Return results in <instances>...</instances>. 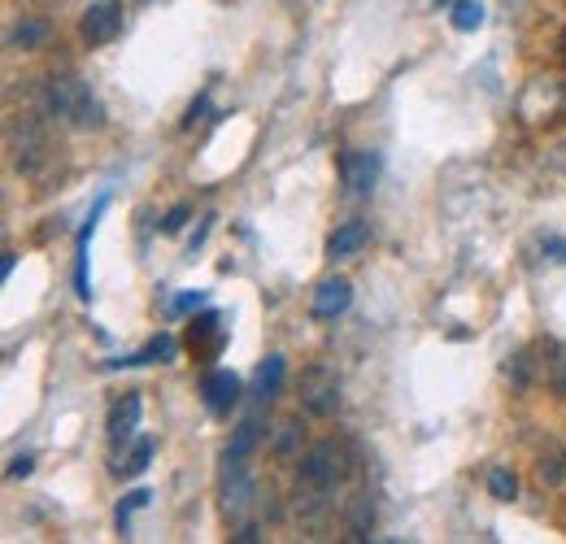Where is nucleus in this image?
<instances>
[{
	"label": "nucleus",
	"mask_w": 566,
	"mask_h": 544,
	"mask_svg": "<svg viewBox=\"0 0 566 544\" xmlns=\"http://www.w3.org/2000/svg\"><path fill=\"white\" fill-rule=\"evenodd\" d=\"M349 449L340 440H318L296 462V510L305 523H318L336 496V488L349 479Z\"/></svg>",
	"instance_id": "f257e3e1"
},
{
	"label": "nucleus",
	"mask_w": 566,
	"mask_h": 544,
	"mask_svg": "<svg viewBox=\"0 0 566 544\" xmlns=\"http://www.w3.org/2000/svg\"><path fill=\"white\" fill-rule=\"evenodd\" d=\"M44 105L57 123H66L74 132H101L105 127V105L96 101V92L74 70H53L44 79Z\"/></svg>",
	"instance_id": "f03ea898"
},
{
	"label": "nucleus",
	"mask_w": 566,
	"mask_h": 544,
	"mask_svg": "<svg viewBox=\"0 0 566 544\" xmlns=\"http://www.w3.org/2000/svg\"><path fill=\"white\" fill-rule=\"evenodd\" d=\"M296 397H301V406L310 409L314 418H332V414L340 409V375H336L332 366L314 362V366H305V370H301Z\"/></svg>",
	"instance_id": "7ed1b4c3"
},
{
	"label": "nucleus",
	"mask_w": 566,
	"mask_h": 544,
	"mask_svg": "<svg viewBox=\"0 0 566 544\" xmlns=\"http://www.w3.org/2000/svg\"><path fill=\"white\" fill-rule=\"evenodd\" d=\"M9 153H13V170L18 175H40L49 161V136L35 118H13L9 123Z\"/></svg>",
	"instance_id": "20e7f679"
},
{
	"label": "nucleus",
	"mask_w": 566,
	"mask_h": 544,
	"mask_svg": "<svg viewBox=\"0 0 566 544\" xmlns=\"http://www.w3.org/2000/svg\"><path fill=\"white\" fill-rule=\"evenodd\" d=\"M336 170H340V184H345L349 197H370L375 184H379V157L366 153V148H345Z\"/></svg>",
	"instance_id": "39448f33"
},
{
	"label": "nucleus",
	"mask_w": 566,
	"mask_h": 544,
	"mask_svg": "<svg viewBox=\"0 0 566 544\" xmlns=\"http://www.w3.org/2000/svg\"><path fill=\"white\" fill-rule=\"evenodd\" d=\"M118 31H123V0H96V4L83 13V22H78L83 44H92V49L114 44Z\"/></svg>",
	"instance_id": "423d86ee"
},
{
	"label": "nucleus",
	"mask_w": 566,
	"mask_h": 544,
	"mask_svg": "<svg viewBox=\"0 0 566 544\" xmlns=\"http://www.w3.org/2000/svg\"><path fill=\"white\" fill-rule=\"evenodd\" d=\"M105 209H109V197H101V201L92 205V213L83 218L78 240H74V292H78V301H92V283H87V249H92V236H96V222H101Z\"/></svg>",
	"instance_id": "0eeeda50"
},
{
	"label": "nucleus",
	"mask_w": 566,
	"mask_h": 544,
	"mask_svg": "<svg viewBox=\"0 0 566 544\" xmlns=\"http://www.w3.org/2000/svg\"><path fill=\"white\" fill-rule=\"evenodd\" d=\"M349 305H354V283H349L345 274H332V279L318 283L310 310H314V318H340Z\"/></svg>",
	"instance_id": "6e6552de"
},
{
	"label": "nucleus",
	"mask_w": 566,
	"mask_h": 544,
	"mask_svg": "<svg viewBox=\"0 0 566 544\" xmlns=\"http://www.w3.org/2000/svg\"><path fill=\"white\" fill-rule=\"evenodd\" d=\"M201 397H206V409H210V414L227 418L231 409L240 406V379H235L231 370H210V375L201 379Z\"/></svg>",
	"instance_id": "1a4fd4ad"
},
{
	"label": "nucleus",
	"mask_w": 566,
	"mask_h": 544,
	"mask_svg": "<svg viewBox=\"0 0 566 544\" xmlns=\"http://www.w3.org/2000/svg\"><path fill=\"white\" fill-rule=\"evenodd\" d=\"M140 414H144L140 393H127L118 406L109 409V422H105V431H109V444H114V449H123V444L136 436V427H140Z\"/></svg>",
	"instance_id": "9d476101"
},
{
	"label": "nucleus",
	"mask_w": 566,
	"mask_h": 544,
	"mask_svg": "<svg viewBox=\"0 0 566 544\" xmlns=\"http://www.w3.org/2000/svg\"><path fill=\"white\" fill-rule=\"evenodd\" d=\"M366 244H370V222L354 218V222H345V227H336V231L327 236V258H332V262L354 258V253H361Z\"/></svg>",
	"instance_id": "9b49d317"
},
{
	"label": "nucleus",
	"mask_w": 566,
	"mask_h": 544,
	"mask_svg": "<svg viewBox=\"0 0 566 544\" xmlns=\"http://www.w3.org/2000/svg\"><path fill=\"white\" fill-rule=\"evenodd\" d=\"M249 501H253V483H249V471H244V462H227V483H222V510H227L231 519H240V514L249 510Z\"/></svg>",
	"instance_id": "f8f14e48"
},
{
	"label": "nucleus",
	"mask_w": 566,
	"mask_h": 544,
	"mask_svg": "<svg viewBox=\"0 0 566 544\" xmlns=\"http://www.w3.org/2000/svg\"><path fill=\"white\" fill-rule=\"evenodd\" d=\"M179 357V341L175 336H153V341L144 344L140 353H132V357H123V362H109L114 370H123V366H153V362H175Z\"/></svg>",
	"instance_id": "ddd939ff"
},
{
	"label": "nucleus",
	"mask_w": 566,
	"mask_h": 544,
	"mask_svg": "<svg viewBox=\"0 0 566 544\" xmlns=\"http://www.w3.org/2000/svg\"><path fill=\"white\" fill-rule=\"evenodd\" d=\"M262 440V414H249L240 427H235V440L227 444V462H244Z\"/></svg>",
	"instance_id": "4468645a"
},
{
	"label": "nucleus",
	"mask_w": 566,
	"mask_h": 544,
	"mask_svg": "<svg viewBox=\"0 0 566 544\" xmlns=\"http://www.w3.org/2000/svg\"><path fill=\"white\" fill-rule=\"evenodd\" d=\"M370 527H375V501L366 492H357L354 501H349L345 532H349V541H370Z\"/></svg>",
	"instance_id": "2eb2a0df"
},
{
	"label": "nucleus",
	"mask_w": 566,
	"mask_h": 544,
	"mask_svg": "<svg viewBox=\"0 0 566 544\" xmlns=\"http://www.w3.org/2000/svg\"><path fill=\"white\" fill-rule=\"evenodd\" d=\"M283 384V357L280 353H271L262 366H258V375H253V388H258V401H271L275 393H280Z\"/></svg>",
	"instance_id": "dca6fc26"
},
{
	"label": "nucleus",
	"mask_w": 566,
	"mask_h": 544,
	"mask_svg": "<svg viewBox=\"0 0 566 544\" xmlns=\"http://www.w3.org/2000/svg\"><path fill=\"white\" fill-rule=\"evenodd\" d=\"M40 44H49V22H40V18H27V22H18L13 31H9V49H40Z\"/></svg>",
	"instance_id": "f3484780"
},
{
	"label": "nucleus",
	"mask_w": 566,
	"mask_h": 544,
	"mask_svg": "<svg viewBox=\"0 0 566 544\" xmlns=\"http://www.w3.org/2000/svg\"><path fill=\"white\" fill-rule=\"evenodd\" d=\"M453 13H449V22H453V31H480L484 27V0H453L449 4Z\"/></svg>",
	"instance_id": "a211bd4d"
},
{
	"label": "nucleus",
	"mask_w": 566,
	"mask_h": 544,
	"mask_svg": "<svg viewBox=\"0 0 566 544\" xmlns=\"http://www.w3.org/2000/svg\"><path fill=\"white\" fill-rule=\"evenodd\" d=\"M222 314L218 310H206V314H192V323H188V348L192 353H201V344L210 341V336H222Z\"/></svg>",
	"instance_id": "6ab92c4d"
},
{
	"label": "nucleus",
	"mask_w": 566,
	"mask_h": 544,
	"mask_svg": "<svg viewBox=\"0 0 566 544\" xmlns=\"http://www.w3.org/2000/svg\"><path fill=\"white\" fill-rule=\"evenodd\" d=\"M545 370H549V388L566 401V344L563 341L545 344Z\"/></svg>",
	"instance_id": "aec40b11"
},
{
	"label": "nucleus",
	"mask_w": 566,
	"mask_h": 544,
	"mask_svg": "<svg viewBox=\"0 0 566 544\" xmlns=\"http://www.w3.org/2000/svg\"><path fill=\"white\" fill-rule=\"evenodd\" d=\"M148 462H153V440H136V444H132V453L114 467V475H144V471H148Z\"/></svg>",
	"instance_id": "412c9836"
},
{
	"label": "nucleus",
	"mask_w": 566,
	"mask_h": 544,
	"mask_svg": "<svg viewBox=\"0 0 566 544\" xmlns=\"http://www.w3.org/2000/svg\"><path fill=\"white\" fill-rule=\"evenodd\" d=\"M148 501H153V492H148V488H136V492H127V496L118 501V514H114V523H118V532H123V536L132 532V514H136V510H144Z\"/></svg>",
	"instance_id": "4be33fe9"
},
{
	"label": "nucleus",
	"mask_w": 566,
	"mask_h": 544,
	"mask_svg": "<svg viewBox=\"0 0 566 544\" xmlns=\"http://www.w3.org/2000/svg\"><path fill=\"white\" fill-rule=\"evenodd\" d=\"M489 492H493V501H514L518 496V475L510 467H493L489 471Z\"/></svg>",
	"instance_id": "5701e85b"
},
{
	"label": "nucleus",
	"mask_w": 566,
	"mask_h": 544,
	"mask_svg": "<svg viewBox=\"0 0 566 544\" xmlns=\"http://www.w3.org/2000/svg\"><path fill=\"white\" fill-rule=\"evenodd\" d=\"M188 218H192V209H188V205H175V209H170V213L161 218V231H166V236H179Z\"/></svg>",
	"instance_id": "b1692460"
},
{
	"label": "nucleus",
	"mask_w": 566,
	"mask_h": 544,
	"mask_svg": "<svg viewBox=\"0 0 566 544\" xmlns=\"http://www.w3.org/2000/svg\"><path fill=\"white\" fill-rule=\"evenodd\" d=\"M201 305H206V292H184L170 301V314H197Z\"/></svg>",
	"instance_id": "393cba45"
},
{
	"label": "nucleus",
	"mask_w": 566,
	"mask_h": 544,
	"mask_svg": "<svg viewBox=\"0 0 566 544\" xmlns=\"http://www.w3.org/2000/svg\"><path fill=\"white\" fill-rule=\"evenodd\" d=\"M510 375H514V384H523V388L532 384V362H527V353H518V357L510 362Z\"/></svg>",
	"instance_id": "a878e982"
},
{
	"label": "nucleus",
	"mask_w": 566,
	"mask_h": 544,
	"mask_svg": "<svg viewBox=\"0 0 566 544\" xmlns=\"http://www.w3.org/2000/svg\"><path fill=\"white\" fill-rule=\"evenodd\" d=\"M541 475L549 479V483H563V479H566L563 458H558V453H554V458H545V462H541Z\"/></svg>",
	"instance_id": "bb28decb"
},
{
	"label": "nucleus",
	"mask_w": 566,
	"mask_h": 544,
	"mask_svg": "<svg viewBox=\"0 0 566 544\" xmlns=\"http://www.w3.org/2000/svg\"><path fill=\"white\" fill-rule=\"evenodd\" d=\"M31 471H35V458H31V453H18V458L9 462V479H27Z\"/></svg>",
	"instance_id": "cd10ccee"
},
{
	"label": "nucleus",
	"mask_w": 566,
	"mask_h": 544,
	"mask_svg": "<svg viewBox=\"0 0 566 544\" xmlns=\"http://www.w3.org/2000/svg\"><path fill=\"white\" fill-rule=\"evenodd\" d=\"M541 249L549 253V262H566V240H558V236H549Z\"/></svg>",
	"instance_id": "c85d7f7f"
},
{
	"label": "nucleus",
	"mask_w": 566,
	"mask_h": 544,
	"mask_svg": "<svg viewBox=\"0 0 566 544\" xmlns=\"http://www.w3.org/2000/svg\"><path fill=\"white\" fill-rule=\"evenodd\" d=\"M549 166L566 175V139H563V144H554V153H549Z\"/></svg>",
	"instance_id": "c756f323"
},
{
	"label": "nucleus",
	"mask_w": 566,
	"mask_h": 544,
	"mask_svg": "<svg viewBox=\"0 0 566 544\" xmlns=\"http://www.w3.org/2000/svg\"><path fill=\"white\" fill-rule=\"evenodd\" d=\"M210 222H213V218H206V222H201V227H197V236H192V253H197V249H201V244H206V236H210Z\"/></svg>",
	"instance_id": "7c9ffc66"
},
{
	"label": "nucleus",
	"mask_w": 566,
	"mask_h": 544,
	"mask_svg": "<svg viewBox=\"0 0 566 544\" xmlns=\"http://www.w3.org/2000/svg\"><path fill=\"white\" fill-rule=\"evenodd\" d=\"M13 266H18V253H13V249H4V262H0V274L9 279V274H13Z\"/></svg>",
	"instance_id": "2f4dec72"
},
{
	"label": "nucleus",
	"mask_w": 566,
	"mask_h": 544,
	"mask_svg": "<svg viewBox=\"0 0 566 544\" xmlns=\"http://www.w3.org/2000/svg\"><path fill=\"white\" fill-rule=\"evenodd\" d=\"M235 541H240V544H253V541H258V527H240V532H235Z\"/></svg>",
	"instance_id": "473e14b6"
},
{
	"label": "nucleus",
	"mask_w": 566,
	"mask_h": 544,
	"mask_svg": "<svg viewBox=\"0 0 566 544\" xmlns=\"http://www.w3.org/2000/svg\"><path fill=\"white\" fill-rule=\"evenodd\" d=\"M31 4H44V9H57V4H66V0H31Z\"/></svg>",
	"instance_id": "72a5a7b5"
},
{
	"label": "nucleus",
	"mask_w": 566,
	"mask_h": 544,
	"mask_svg": "<svg viewBox=\"0 0 566 544\" xmlns=\"http://www.w3.org/2000/svg\"><path fill=\"white\" fill-rule=\"evenodd\" d=\"M558 53L566 57V31H563V40H558Z\"/></svg>",
	"instance_id": "f704fd0d"
},
{
	"label": "nucleus",
	"mask_w": 566,
	"mask_h": 544,
	"mask_svg": "<svg viewBox=\"0 0 566 544\" xmlns=\"http://www.w3.org/2000/svg\"><path fill=\"white\" fill-rule=\"evenodd\" d=\"M440 4H453V0H436V9H440Z\"/></svg>",
	"instance_id": "c9c22d12"
}]
</instances>
